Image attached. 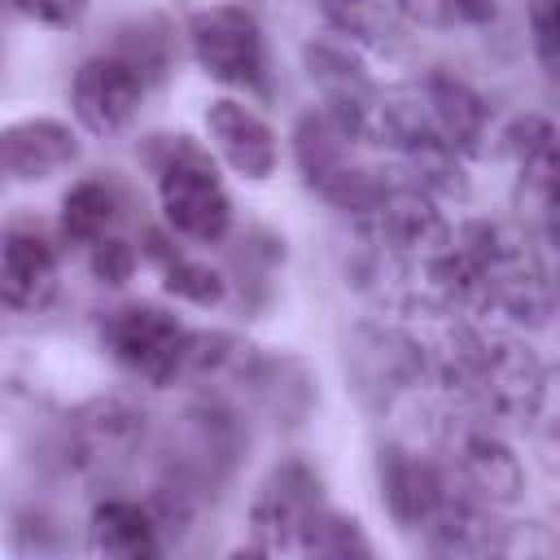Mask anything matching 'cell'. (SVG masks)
Segmentation results:
<instances>
[{
    "label": "cell",
    "instance_id": "6da1fadb",
    "mask_svg": "<svg viewBox=\"0 0 560 560\" xmlns=\"http://www.w3.org/2000/svg\"><path fill=\"white\" fill-rule=\"evenodd\" d=\"M451 311H481L508 324H538L551 315V271L534 254L529 232L512 223L472 219L455 228L446 258Z\"/></svg>",
    "mask_w": 560,
    "mask_h": 560
},
{
    "label": "cell",
    "instance_id": "7a4b0ae2",
    "mask_svg": "<svg viewBox=\"0 0 560 560\" xmlns=\"http://www.w3.org/2000/svg\"><path fill=\"white\" fill-rule=\"evenodd\" d=\"M433 381L459 398L477 420H512L525 424L538 385H542V363L521 346L516 337L499 328H477V324H455L429 354Z\"/></svg>",
    "mask_w": 560,
    "mask_h": 560
},
{
    "label": "cell",
    "instance_id": "3957f363",
    "mask_svg": "<svg viewBox=\"0 0 560 560\" xmlns=\"http://www.w3.org/2000/svg\"><path fill=\"white\" fill-rule=\"evenodd\" d=\"M144 166L158 184L162 219L175 236L197 245H219L232 232V197L219 179L210 149L184 131H162L140 144Z\"/></svg>",
    "mask_w": 560,
    "mask_h": 560
},
{
    "label": "cell",
    "instance_id": "277c9868",
    "mask_svg": "<svg viewBox=\"0 0 560 560\" xmlns=\"http://www.w3.org/2000/svg\"><path fill=\"white\" fill-rule=\"evenodd\" d=\"M101 341L109 359L144 385H175L192 372L197 332L158 302H122L101 315Z\"/></svg>",
    "mask_w": 560,
    "mask_h": 560
},
{
    "label": "cell",
    "instance_id": "5b68a950",
    "mask_svg": "<svg viewBox=\"0 0 560 560\" xmlns=\"http://www.w3.org/2000/svg\"><path fill=\"white\" fill-rule=\"evenodd\" d=\"M324 481L302 455H284L267 468V477L254 486L249 499V551L254 556H280L302 551L306 529L324 512Z\"/></svg>",
    "mask_w": 560,
    "mask_h": 560
},
{
    "label": "cell",
    "instance_id": "8992f818",
    "mask_svg": "<svg viewBox=\"0 0 560 560\" xmlns=\"http://www.w3.org/2000/svg\"><path fill=\"white\" fill-rule=\"evenodd\" d=\"M184 39L192 61L201 66V74H210L223 88H241L254 92L262 88L267 74V39L258 26V13L245 4H206L197 13H188L184 22Z\"/></svg>",
    "mask_w": 560,
    "mask_h": 560
},
{
    "label": "cell",
    "instance_id": "52a82bcc",
    "mask_svg": "<svg viewBox=\"0 0 560 560\" xmlns=\"http://www.w3.org/2000/svg\"><path fill=\"white\" fill-rule=\"evenodd\" d=\"M144 92H149V74L109 44L105 52L79 61L70 79V109L88 136H118L136 122Z\"/></svg>",
    "mask_w": 560,
    "mask_h": 560
},
{
    "label": "cell",
    "instance_id": "ba28073f",
    "mask_svg": "<svg viewBox=\"0 0 560 560\" xmlns=\"http://www.w3.org/2000/svg\"><path fill=\"white\" fill-rule=\"evenodd\" d=\"M346 363L354 372V389L372 407H398L420 394V385L433 376V363L420 341H411L398 328H359L354 350H346Z\"/></svg>",
    "mask_w": 560,
    "mask_h": 560
},
{
    "label": "cell",
    "instance_id": "9c48e42d",
    "mask_svg": "<svg viewBox=\"0 0 560 560\" xmlns=\"http://www.w3.org/2000/svg\"><path fill=\"white\" fill-rule=\"evenodd\" d=\"M446 468L472 499H481L490 508H512L525 490V468H521L516 451L486 420L446 429Z\"/></svg>",
    "mask_w": 560,
    "mask_h": 560
},
{
    "label": "cell",
    "instance_id": "30bf717a",
    "mask_svg": "<svg viewBox=\"0 0 560 560\" xmlns=\"http://www.w3.org/2000/svg\"><path fill=\"white\" fill-rule=\"evenodd\" d=\"M376 486H381V503L389 512V521L402 534H416L438 516V508L446 503V494L455 490V477L446 468V459H429L411 446H381L376 455Z\"/></svg>",
    "mask_w": 560,
    "mask_h": 560
},
{
    "label": "cell",
    "instance_id": "8fae6325",
    "mask_svg": "<svg viewBox=\"0 0 560 560\" xmlns=\"http://www.w3.org/2000/svg\"><path fill=\"white\" fill-rule=\"evenodd\" d=\"M144 442V416L122 398H92L66 424V451L79 472L114 477L136 459Z\"/></svg>",
    "mask_w": 560,
    "mask_h": 560
},
{
    "label": "cell",
    "instance_id": "7c38bea8",
    "mask_svg": "<svg viewBox=\"0 0 560 560\" xmlns=\"http://www.w3.org/2000/svg\"><path fill=\"white\" fill-rule=\"evenodd\" d=\"M206 136H210V149L249 184L271 179L280 166V136L254 105L236 96H214L206 105Z\"/></svg>",
    "mask_w": 560,
    "mask_h": 560
},
{
    "label": "cell",
    "instance_id": "4fadbf2b",
    "mask_svg": "<svg viewBox=\"0 0 560 560\" xmlns=\"http://www.w3.org/2000/svg\"><path fill=\"white\" fill-rule=\"evenodd\" d=\"M61 289V258L57 245L35 223H9L0 249V293L4 306L18 315H35L52 306Z\"/></svg>",
    "mask_w": 560,
    "mask_h": 560
},
{
    "label": "cell",
    "instance_id": "5bb4252c",
    "mask_svg": "<svg viewBox=\"0 0 560 560\" xmlns=\"http://www.w3.org/2000/svg\"><path fill=\"white\" fill-rule=\"evenodd\" d=\"M0 149H4V175L13 184H44V179L70 171L83 153L79 131L52 114H31V118L9 122Z\"/></svg>",
    "mask_w": 560,
    "mask_h": 560
},
{
    "label": "cell",
    "instance_id": "9a60e30c",
    "mask_svg": "<svg viewBox=\"0 0 560 560\" xmlns=\"http://www.w3.org/2000/svg\"><path fill=\"white\" fill-rule=\"evenodd\" d=\"M433 131L464 158L472 162L477 153H486V140H490V105L481 101L477 88H468L464 79L455 74H429L420 88H416Z\"/></svg>",
    "mask_w": 560,
    "mask_h": 560
},
{
    "label": "cell",
    "instance_id": "2e32d148",
    "mask_svg": "<svg viewBox=\"0 0 560 560\" xmlns=\"http://www.w3.org/2000/svg\"><path fill=\"white\" fill-rule=\"evenodd\" d=\"M499 149L512 166L521 206H534L560 179V127L542 114H516L499 131Z\"/></svg>",
    "mask_w": 560,
    "mask_h": 560
},
{
    "label": "cell",
    "instance_id": "e0dca14e",
    "mask_svg": "<svg viewBox=\"0 0 560 560\" xmlns=\"http://www.w3.org/2000/svg\"><path fill=\"white\" fill-rule=\"evenodd\" d=\"M88 547L114 560H149L162 556V521L149 503L136 499H101L88 516Z\"/></svg>",
    "mask_w": 560,
    "mask_h": 560
},
{
    "label": "cell",
    "instance_id": "ac0fdd59",
    "mask_svg": "<svg viewBox=\"0 0 560 560\" xmlns=\"http://www.w3.org/2000/svg\"><path fill=\"white\" fill-rule=\"evenodd\" d=\"M122 219V197L105 175H83L61 192V210H57V236L66 245L92 249L96 241L114 236Z\"/></svg>",
    "mask_w": 560,
    "mask_h": 560
},
{
    "label": "cell",
    "instance_id": "d6986e66",
    "mask_svg": "<svg viewBox=\"0 0 560 560\" xmlns=\"http://www.w3.org/2000/svg\"><path fill=\"white\" fill-rule=\"evenodd\" d=\"M158 271H162V289H166L171 298L188 302V306L210 311V306H219V302L228 298V280H223V271H214L210 262L188 258V254H179V249H175Z\"/></svg>",
    "mask_w": 560,
    "mask_h": 560
},
{
    "label": "cell",
    "instance_id": "ffe728a7",
    "mask_svg": "<svg viewBox=\"0 0 560 560\" xmlns=\"http://www.w3.org/2000/svg\"><path fill=\"white\" fill-rule=\"evenodd\" d=\"M302 556H328V560H346V556H372V542L363 534V525L337 508H324L315 516V525L302 538Z\"/></svg>",
    "mask_w": 560,
    "mask_h": 560
},
{
    "label": "cell",
    "instance_id": "44dd1931",
    "mask_svg": "<svg viewBox=\"0 0 560 560\" xmlns=\"http://www.w3.org/2000/svg\"><path fill=\"white\" fill-rule=\"evenodd\" d=\"M324 13L350 39H389V31L402 22L398 0H324Z\"/></svg>",
    "mask_w": 560,
    "mask_h": 560
},
{
    "label": "cell",
    "instance_id": "7402d4cb",
    "mask_svg": "<svg viewBox=\"0 0 560 560\" xmlns=\"http://www.w3.org/2000/svg\"><path fill=\"white\" fill-rule=\"evenodd\" d=\"M525 429H529L542 464L551 472H560V368L542 372V385H538V398L525 416Z\"/></svg>",
    "mask_w": 560,
    "mask_h": 560
},
{
    "label": "cell",
    "instance_id": "603a6c76",
    "mask_svg": "<svg viewBox=\"0 0 560 560\" xmlns=\"http://www.w3.org/2000/svg\"><path fill=\"white\" fill-rule=\"evenodd\" d=\"M398 13L424 26H472L494 13V0H398Z\"/></svg>",
    "mask_w": 560,
    "mask_h": 560
},
{
    "label": "cell",
    "instance_id": "cb8c5ba5",
    "mask_svg": "<svg viewBox=\"0 0 560 560\" xmlns=\"http://www.w3.org/2000/svg\"><path fill=\"white\" fill-rule=\"evenodd\" d=\"M88 254V271L101 280V284H127L131 276H136V262H140V254H136V245L131 241H122L118 232L114 236H105V241H96L92 249H83Z\"/></svg>",
    "mask_w": 560,
    "mask_h": 560
},
{
    "label": "cell",
    "instance_id": "d4e9b609",
    "mask_svg": "<svg viewBox=\"0 0 560 560\" xmlns=\"http://www.w3.org/2000/svg\"><path fill=\"white\" fill-rule=\"evenodd\" d=\"M529 35L542 70L560 83V0H529Z\"/></svg>",
    "mask_w": 560,
    "mask_h": 560
},
{
    "label": "cell",
    "instance_id": "484cf974",
    "mask_svg": "<svg viewBox=\"0 0 560 560\" xmlns=\"http://www.w3.org/2000/svg\"><path fill=\"white\" fill-rule=\"evenodd\" d=\"M9 4L48 31H74V26H83V18L92 9V0H9Z\"/></svg>",
    "mask_w": 560,
    "mask_h": 560
},
{
    "label": "cell",
    "instance_id": "4316f807",
    "mask_svg": "<svg viewBox=\"0 0 560 560\" xmlns=\"http://www.w3.org/2000/svg\"><path fill=\"white\" fill-rule=\"evenodd\" d=\"M534 210V223H538V236H542V245L560 258V179L529 206Z\"/></svg>",
    "mask_w": 560,
    "mask_h": 560
},
{
    "label": "cell",
    "instance_id": "83f0119b",
    "mask_svg": "<svg viewBox=\"0 0 560 560\" xmlns=\"http://www.w3.org/2000/svg\"><path fill=\"white\" fill-rule=\"evenodd\" d=\"M534 529H538L534 551H551V556H556V551H560V508H551V512H547V521H538Z\"/></svg>",
    "mask_w": 560,
    "mask_h": 560
},
{
    "label": "cell",
    "instance_id": "f1b7e54d",
    "mask_svg": "<svg viewBox=\"0 0 560 560\" xmlns=\"http://www.w3.org/2000/svg\"><path fill=\"white\" fill-rule=\"evenodd\" d=\"M551 315H560V271L551 276Z\"/></svg>",
    "mask_w": 560,
    "mask_h": 560
}]
</instances>
